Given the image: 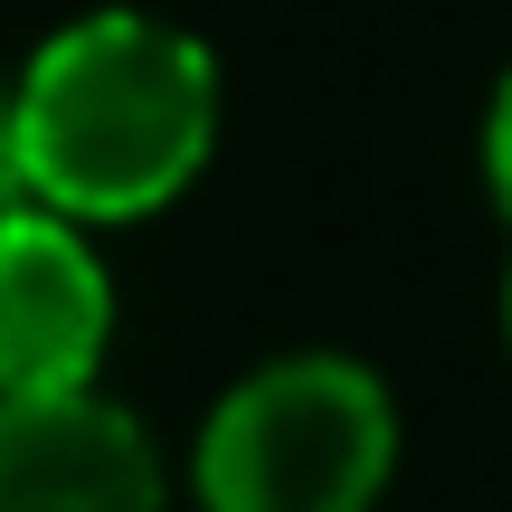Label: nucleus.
Here are the masks:
<instances>
[{
	"mask_svg": "<svg viewBox=\"0 0 512 512\" xmlns=\"http://www.w3.org/2000/svg\"><path fill=\"white\" fill-rule=\"evenodd\" d=\"M114 332V285L67 209L0 219V399L86 389Z\"/></svg>",
	"mask_w": 512,
	"mask_h": 512,
	"instance_id": "nucleus-3",
	"label": "nucleus"
},
{
	"mask_svg": "<svg viewBox=\"0 0 512 512\" xmlns=\"http://www.w3.org/2000/svg\"><path fill=\"white\" fill-rule=\"evenodd\" d=\"M484 181H494V200H503V219H512V76H503L494 114H484Z\"/></svg>",
	"mask_w": 512,
	"mask_h": 512,
	"instance_id": "nucleus-5",
	"label": "nucleus"
},
{
	"mask_svg": "<svg viewBox=\"0 0 512 512\" xmlns=\"http://www.w3.org/2000/svg\"><path fill=\"white\" fill-rule=\"evenodd\" d=\"M10 124L38 209L152 219L200 181L219 143V67L171 19L95 10L29 57V76L10 86Z\"/></svg>",
	"mask_w": 512,
	"mask_h": 512,
	"instance_id": "nucleus-1",
	"label": "nucleus"
},
{
	"mask_svg": "<svg viewBox=\"0 0 512 512\" xmlns=\"http://www.w3.org/2000/svg\"><path fill=\"white\" fill-rule=\"evenodd\" d=\"M399 456V408L380 370L342 351L266 361L209 408L190 484L209 512H370Z\"/></svg>",
	"mask_w": 512,
	"mask_h": 512,
	"instance_id": "nucleus-2",
	"label": "nucleus"
},
{
	"mask_svg": "<svg viewBox=\"0 0 512 512\" xmlns=\"http://www.w3.org/2000/svg\"><path fill=\"white\" fill-rule=\"evenodd\" d=\"M0 512H162V456L95 389L0 399Z\"/></svg>",
	"mask_w": 512,
	"mask_h": 512,
	"instance_id": "nucleus-4",
	"label": "nucleus"
},
{
	"mask_svg": "<svg viewBox=\"0 0 512 512\" xmlns=\"http://www.w3.org/2000/svg\"><path fill=\"white\" fill-rule=\"evenodd\" d=\"M503 332H512V285H503Z\"/></svg>",
	"mask_w": 512,
	"mask_h": 512,
	"instance_id": "nucleus-7",
	"label": "nucleus"
},
{
	"mask_svg": "<svg viewBox=\"0 0 512 512\" xmlns=\"http://www.w3.org/2000/svg\"><path fill=\"white\" fill-rule=\"evenodd\" d=\"M29 200V171H19V124H10V86H0V219Z\"/></svg>",
	"mask_w": 512,
	"mask_h": 512,
	"instance_id": "nucleus-6",
	"label": "nucleus"
}]
</instances>
